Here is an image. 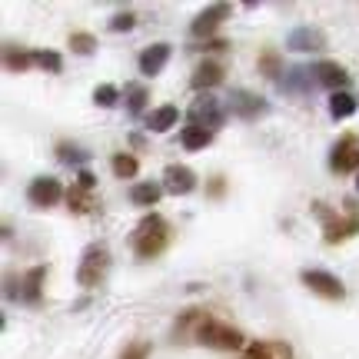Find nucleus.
<instances>
[{"mask_svg":"<svg viewBox=\"0 0 359 359\" xmlns=\"http://www.w3.org/2000/svg\"><path fill=\"white\" fill-rule=\"evenodd\" d=\"M170 243V226L167 219L160 217V213H150V217L140 219V226L133 233V250H137V257L150 259V257H160Z\"/></svg>","mask_w":359,"mask_h":359,"instance_id":"nucleus-1","label":"nucleus"},{"mask_svg":"<svg viewBox=\"0 0 359 359\" xmlns=\"http://www.w3.org/2000/svg\"><path fill=\"white\" fill-rule=\"evenodd\" d=\"M193 336H196V343H203L210 349H243V343H246L236 326H226V323L210 320V316H200Z\"/></svg>","mask_w":359,"mask_h":359,"instance_id":"nucleus-2","label":"nucleus"},{"mask_svg":"<svg viewBox=\"0 0 359 359\" xmlns=\"http://www.w3.org/2000/svg\"><path fill=\"white\" fill-rule=\"evenodd\" d=\"M107 269H110V250L103 243H90L77 266V283L83 290H93V286H100L107 280Z\"/></svg>","mask_w":359,"mask_h":359,"instance_id":"nucleus-3","label":"nucleus"},{"mask_svg":"<svg viewBox=\"0 0 359 359\" xmlns=\"http://www.w3.org/2000/svg\"><path fill=\"white\" fill-rule=\"evenodd\" d=\"M223 114H226V103H219L217 97H210V93L196 97V100L190 103V110H187L190 123H196V127H206V130L219 127V123H223Z\"/></svg>","mask_w":359,"mask_h":359,"instance_id":"nucleus-4","label":"nucleus"},{"mask_svg":"<svg viewBox=\"0 0 359 359\" xmlns=\"http://www.w3.org/2000/svg\"><path fill=\"white\" fill-rule=\"evenodd\" d=\"M299 280H303L306 290H313V293L323 296V299H343V296H346V286L339 283V276L326 273V269H303Z\"/></svg>","mask_w":359,"mask_h":359,"instance_id":"nucleus-5","label":"nucleus"},{"mask_svg":"<svg viewBox=\"0 0 359 359\" xmlns=\"http://www.w3.org/2000/svg\"><path fill=\"white\" fill-rule=\"evenodd\" d=\"M266 110L269 103L259 93H250V90H230V97H226V114L240 116V120H257Z\"/></svg>","mask_w":359,"mask_h":359,"instance_id":"nucleus-6","label":"nucleus"},{"mask_svg":"<svg viewBox=\"0 0 359 359\" xmlns=\"http://www.w3.org/2000/svg\"><path fill=\"white\" fill-rule=\"evenodd\" d=\"M283 90L286 93H296V97H306L313 90L320 87V80H316V67H286L280 77Z\"/></svg>","mask_w":359,"mask_h":359,"instance_id":"nucleus-7","label":"nucleus"},{"mask_svg":"<svg viewBox=\"0 0 359 359\" xmlns=\"http://www.w3.org/2000/svg\"><path fill=\"white\" fill-rule=\"evenodd\" d=\"M330 167L333 173H353L359 170V137L346 133L343 140L333 147V154H330Z\"/></svg>","mask_w":359,"mask_h":359,"instance_id":"nucleus-8","label":"nucleus"},{"mask_svg":"<svg viewBox=\"0 0 359 359\" xmlns=\"http://www.w3.org/2000/svg\"><path fill=\"white\" fill-rule=\"evenodd\" d=\"M230 13H233L230 4H210L206 11L196 13V20L190 24V34H193V37H213V30H217V27L223 24Z\"/></svg>","mask_w":359,"mask_h":359,"instance_id":"nucleus-9","label":"nucleus"},{"mask_svg":"<svg viewBox=\"0 0 359 359\" xmlns=\"http://www.w3.org/2000/svg\"><path fill=\"white\" fill-rule=\"evenodd\" d=\"M64 196L67 193L60 187V180H53V177H37L27 187V200L34 206H53V203H60Z\"/></svg>","mask_w":359,"mask_h":359,"instance_id":"nucleus-10","label":"nucleus"},{"mask_svg":"<svg viewBox=\"0 0 359 359\" xmlns=\"http://www.w3.org/2000/svg\"><path fill=\"white\" fill-rule=\"evenodd\" d=\"M286 47L296 53H309V50H323L326 47V34H323L320 27H296L290 30V37H286Z\"/></svg>","mask_w":359,"mask_h":359,"instance_id":"nucleus-11","label":"nucleus"},{"mask_svg":"<svg viewBox=\"0 0 359 359\" xmlns=\"http://www.w3.org/2000/svg\"><path fill=\"white\" fill-rule=\"evenodd\" d=\"M163 190H170L173 196H187V193L196 190V173H193L190 167L170 163L167 173H163Z\"/></svg>","mask_w":359,"mask_h":359,"instance_id":"nucleus-12","label":"nucleus"},{"mask_svg":"<svg viewBox=\"0 0 359 359\" xmlns=\"http://www.w3.org/2000/svg\"><path fill=\"white\" fill-rule=\"evenodd\" d=\"M316 80H320V87L339 93L349 83V70L343 64H336V60H323V64H316Z\"/></svg>","mask_w":359,"mask_h":359,"instance_id":"nucleus-13","label":"nucleus"},{"mask_svg":"<svg viewBox=\"0 0 359 359\" xmlns=\"http://www.w3.org/2000/svg\"><path fill=\"white\" fill-rule=\"evenodd\" d=\"M219 83H223V67H219L217 60H203L190 77V87L200 90V93H210V90L219 87Z\"/></svg>","mask_w":359,"mask_h":359,"instance_id":"nucleus-14","label":"nucleus"},{"mask_svg":"<svg viewBox=\"0 0 359 359\" xmlns=\"http://www.w3.org/2000/svg\"><path fill=\"white\" fill-rule=\"evenodd\" d=\"M170 43H150L147 50L140 53V74L143 77H156L163 67H167V60H170Z\"/></svg>","mask_w":359,"mask_h":359,"instance_id":"nucleus-15","label":"nucleus"},{"mask_svg":"<svg viewBox=\"0 0 359 359\" xmlns=\"http://www.w3.org/2000/svg\"><path fill=\"white\" fill-rule=\"evenodd\" d=\"M353 233H359V213H353L349 219H330L323 240H326V243H343V240L353 236Z\"/></svg>","mask_w":359,"mask_h":359,"instance_id":"nucleus-16","label":"nucleus"},{"mask_svg":"<svg viewBox=\"0 0 359 359\" xmlns=\"http://www.w3.org/2000/svg\"><path fill=\"white\" fill-rule=\"evenodd\" d=\"M43 280H47V266H34L24 276V290H20V299L24 303H40V290H43Z\"/></svg>","mask_w":359,"mask_h":359,"instance_id":"nucleus-17","label":"nucleus"},{"mask_svg":"<svg viewBox=\"0 0 359 359\" xmlns=\"http://www.w3.org/2000/svg\"><path fill=\"white\" fill-rule=\"evenodd\" d=\"M246 359H293V349L286 343H253L246 346Z\"/></svg>","mask_w":359,"mask_h":359,"instance_id":"nucleus-18","label":"nucleus"},{"mask_svg":"<svg viewBox=\"0 0 359 359\" xmlns=\"http://www.w3.org/2000/svg\"><path fill=\"white\" fill-rule=\"evenodd\" d=\"M177 120H180V110L173 107V103H167V107H156L154 114L147 116V127L154 130V133H167Z\"/></svg>","mask_w":359,"mask_h":359,"instance_id":"nucleus-19","label":"nucleus"},{"mask_svg":"<svg viewBox=\"0 0 359 359\" xmlns=\"http://www.w3.org/2000/svg\"><path fill=\"white\" fill-rule=\"evenodd\" d=\"M210 140H213V130L196 127V123H187V127L180 130V143H183L187 150H203Z\"/></svg>","mask_w":359,"mask_h":359,"instance_id":"nucleus-20","label":"nucleus"},{"mask_svg":"<svg viewBox=\"0 0 359 359\" xmlns=\"http://www.w3.org/2000/svg\"><path fill=\"white\" fill-rule=\"evenodd\" d=\"M356 107H359L356 93H349V90H339V93H333V97H330V114H333L336 120H346V116H353V114H356Z\"/></svg>","mask_w":359,"mask_h":359,"instance_id":"nucleus-21","label":"nucleus"},{"mask_svg":"<svg viewBox=\"0 0 359 359\" xmlns=\"http://www.w3.org/2000/svg\"><path fill=\"white\" fill-rule=\"evenodd\" d=\"M160 196H163V187L154 183V180H147V183H137L133 190H130V200L137 206H154L160 203Z\"/></svg>","mask_w":359,"mask_h":359,"instance_id":"nucleus-22","label":"nucleus"},{"mask_svg":"<svg viewBox=\"0 0 359 359\" xmlns=\"http://www.w3.org/2000/svg\"><path fill=\"white\" fill-rule=\"evenodd\" d=\"M123 93H127V110H130L133 116H140L143 110H147L150 90L143 87V83H127V87H123Z\"/></svg>","mask_w":359,"mask_h":359,"instance_id":"nucleus-23","label":"nucleus"},{"mask_svg":"<svg viewBox=\"0 0 359 359\" xmlns=\"http://www.w3.org/2000/svg\"><path fill=\"white\" fill-rule=\"evenodd\" d=\"M34 64L40 70H47V74H60L64 70V57L57 50H34Z\"/></svg>","mask_w":359,"mask_h":359,"instance_id":"nucleus-24","label":"nucleus"},{"mask_svg":"<svg viewBox=\"0 0 359 359\" xmlns=\"http://www.w3.org/2000/svg\"><path fill=\"white\" fill-rule=\"evenodd\" d=\"M114 173L120 180H130V177H137V170H140V163H137V156H130V154H116L114 160Z\"/></svg>","mask_w":359,"mask_h":359,"instance_id":"nucleus-25","label":"nucleus"},{"mask_svg":"<svg viewBox=\"0 0 359 359\" xmlns=\"http://www.w3.org/2000/svg\"><path fill=\"white\" fill-rule=\"evenodd\" d=\"M70 50L80 53V57H90V53H97V37L77 30V34H70Z\"/></svg>","mask_w":359,"mask_h":359,"instance_id":"nucleus-26","label":"nucleus"},{"mask_svg":"<svg viewBox=\"0 0 359 359\" xmlns=\"http://www.w3.org/2000/svg\"><path fill=\"white\" fill-rule=\"evenodd\" d=\"M4 64H7V70H13V74H20V70H27V67L34 64V53H27V50H13V47H7V53H4Z\"/></svg>","mask_w":359,"mask_h":359,"instance_id":"nucleus-27","label":"nucleus"},{"mask_svg":"<svg viewBox=\"0 0 359 359\" xmlns=\"http://www.w3.org/2000/svg\"><path fill=\"white\" fill-rule=\"evenodd\" d=\"M116 100H120V90H116L114 83H100V87L93 90V103H97V107H103V110L116 107Z\"/></svg>","mask_w":359,"mask_h":359,"instance_id":"nucleus-28","label":"nucleus"},{"mask_svg":"<svg viewBox=\"0 0 359 359\" xmlns=\"http://www.w3.org/2000/svg\"><path fill=\"white\" fill-rule=\"evenodd\" d=\"M67 206H70L74 213H90V196H87V190L70 187V190H67Z\"/></svg>","mask_w":359,"mask_h":359,"instance_id":"nucleus-29","label":"nucleus"},{"mask_svg":"<svg viewBox=\"0 0 359 359\" xmlns=\"http://www.w3.org/2000/svg\"><path fill=\"white\" fill-rule=\"evenodd\" d=\"M259 70H263V77H269V80H280L283 74L280 70H286V67L280 64V57H276V53H263V57H259Z\"/></svg>","mask_w":359,"mask_h":359,"instance_id":"nucleus-30","label":"nucleus"},{"mask_svg":"<svg viewBox=\"0 0 359 359\" xmlns=\"http://www.w3.org/2000/svg\"><path fill=\"white\" fill-rule=\"evenodd\" d=\"M57 156H60L64 163H87V160H90L87 150H80V147H70V143H60V147H57Z\"/></svg>","mask_w":359,"mask_h":359,"instance_id":"nucleus-31","label":"nucleus"},{"mask_svg":"<svg viewBox=\"0 0 359 359\" xmlns=\"http://www.w3.org/2000/svg\"><path fill=\"white\" fill-rule=\"evenodd\" d=\"M133 27H137V13H130V11L116 13L114 20H110V30H114V34H127V30H133Z\"/></svg>","mask_w":359,"mask_h":359,"instance_id":"nucleus-32","label":"nucleus"},{"mask_svg":"<svg viewBox=\"0 0 359 359\" xmlns=\"http://www.w3.org/2000/svg\"><path fill=\"white\" fill-rule=\"evenodd\" d=\"M120 359H150V343H143V339L130 343V346L120 353Z\"/></svg>","mask_w":359,"mask_h":359,"instance_id":"nucleus-33","label":"nucleus"},{"mask_svg":"<svg viewBox=\"0 0 359 359\" xmlns=\"http://www.w3.org/2000/svg\"><path fill=\"white\" fill-rule=\"evenodd\" d=\"M80 190H93V187H97V177H93V173H90V170H80V183H77Z\"/></svg>","mask_w":359,"mask_h":359,"instance_id":"nucleus-34","label":"nucleus"},{"mask_svg":"<svg viewBox=\"0 0 359 359\" xmlns=\"http://www.w3.org/2000/svg\"><path fill=\"white\" fill-rule=\"evenodd\" d=\"M210 193H213V196H219V193H223V180H213V183H210Z\"/></svg>","mask_w":359,"mask_h":359,"instance_id":"nucleus-35","label":"nucleus"},{"mask_svg":"<svg viewBox=\"0 0 359 359\" xmlns=\"http://www.w3.org/2000/svg\"><path fill=\"white\" fill-rule=\"evenodd\" d=\"M356 190H359V177H356Z\"/></svg>","mask_w":359,"mask_h":359,"instance_id":"nucleus-36","label":"nucleus"}]
</instances>
